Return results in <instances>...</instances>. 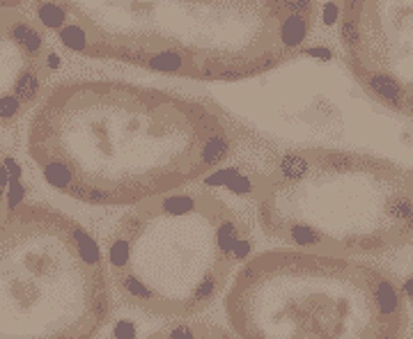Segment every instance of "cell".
<instances>
[{
  "label": "cell",
  "instance_id": "3957f363",
  "mask_svg": "<svg viewBox=\"0 0 413 339\" xmlns=\"http://www.w3.org/2000/svg\"><path fill=\"white\" fill-rule=\"evenodd\" d=\"M251 250L241 216L204 188L136 204L108 238L113 280L124 298L156 317H193L223 294Z\"/></svg>",
  "mask_w": 413,
  "mask_h": 339
},
{
  "label": "cell",
  "instance_id": "7a4b0ae2",
  "mask_svg": "<svg viewBox=\"0 0 413 339\" xmlns=\"http://www.w3.org/2000/svg\"><path fill=\"white\" fill-rule=\"evenodd\" d=\"M67 51L188 80L262 76L301 51L315 0H39Z\"/></svg>",
  "mask_w": 413,
  "mask_h": 339
},
{
  "label": "cell",
  "instance_id": "8992f818",
  "mask_svg": "<svg viewBox=\"0 0 413 339\" xmlns=\"http://www.w3.org/2000/svg\"><path fill=\"white\" fill-rule=\"evenodd\" d=\"M97 238L46 204L0 220V339H74L102 333L111 282Z\"/></svg>",
  "mask_w": 413,
  "mask_h": 339
},
{
  "label": "cell",
  "instance_id": "277c9868",
  "mask_svg": "<svg viewBox=\"0 0 413 339\" xmlns=\"http://www.w3.org/2000/svg\"><path fill=\"white\" fill-rule=\"evenodd\" d=\"M264 234L305 250L374 254L413 236V186L391 165L335 150H289L258 186Z\"/></svg>",
  "mask_w": 413,
  "mask_h": 339
},
{
  "label": "cell",
  "instance_id": "5b68a950",
  "mask_svg": "<svg viewBox=\"0 0 413 339\" xmlns=\"http://www.w3.org/2000/svg\"><path fill=\"white\" fill-rule=\"evenodd\" d=\"M225 314L234 333L251 339L393 337L402 326V291L349 259L267 250L234 273Z\"/></svg>",
  "mask_w": 413,
  "mask_h": 339
},
{
  "label": "cell",
  "instance_id": "6da1fadb",
  "mask_svg": "<svg viewBox=\"0 0 413 339\" xmlns=\"http://www.w3.org/2000/svg\"><path fill=\"white\" fill-rule=\"evenodd\" d=\"M26 147L60 195L90 206H136L216 170L232 152V134L216 110L191 96L80 78L44 96Z\"/></svg>",
  "mask_w": 413,
  "mask_h": 339
},
{
  "label": "cell",
  "instance_id": "52a82bcc",
  "mask_svg": "<svg viewBox=\"0 0 413 339\" xmlns=\"http://www.w3.org/2000/svg\"><path fill=\"white\" fill-rule=\"evenodd\" d=\"M46 67L41 30L16 7H0V129L12 127L35 106Z\"/></svg>",
  "mask_w": 413,
  "mask_h": 339
},
{
  "label": "cell",
  "instance_id": "9c48e42d",
  "mask_svg": "<svg viewBox=\"0 0 413 339\" xmlns=\"http://www.w3.org/2000/svg\"><path fill=\"white\" fill-rule=\"evenodd\" d=\"M37 3H39V0H0V7H16V10H19L21 5L35 7Z\"/></svg>",
  "mask_w": 413,
  "mask_h": 339
},
{
  "label": "cell",
  "instance_id": "ba28073f",
  "mask_svg": "<svg viewBox=\"0 0 413 339\" xmlns=\"http://www.w3.org/2000/svg\"><path fill=\"white\" fill-rule=\"evenodd\" d=\"M23 195H26V184H23L21 165L14 156L0 150V220L21 204Z\"/></svg>",
  "mask_w": 413,
  "mask_h": 339
}]
</instances>
